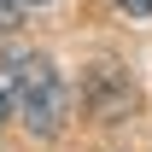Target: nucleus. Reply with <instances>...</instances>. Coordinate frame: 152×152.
<instances>
[{"label":"nucleus","instance_id":"obj_1","mask_svg":"<svg viewBox=\"0 0 152 152\" xmlns=\"http://www.w3.org/2000/svg\"><path fill=\"white\" fill-rule=\"evenodd\" d=\"M12 111L29 123V134H58L64 129V82H58L53 58L23 53L12 70Z\"/></svg>","mask_w":152,"mask_h":152},{"label":"nucleus","instance_id":"obj_3","mask_svg":"<svg viewBox=\"0 0 152 152\" xmlns=\"http://www.w3.org/2000/svg\"><path fill=\"white\" fill-rule=\"evenodd\" d=\"M12 117V58L0 53V123Z\"/></svg>","mask_w":152,"mask_h":152},{"label":"nucleus","instance_id":"obj_5","mask_svg":"<svg viewBox=\"0 0 152 152\" xmlns=\"http://www.w3.org/2000/svg\"><path fill=\"white\" fill-rule=\"evenodd\" d=\"M18 23V0H0V29H12Z\"/></svg>","mask_w":152,"mask_h":152},{"label":"nucleus","instance_id":"obj_4","mask_svg":"<svg viewBox=\"0 0 152 152\" xmlns=\"http://www.w3.org/2000/svg\"><path fill=\"white\" fill-rule=\"evenodd\" d=\"M117 6H123L129 18H152V0H117Z\"/></svg>","mask_w":152,"mask_h":152},{"label":"nucleus","instance_id":"obj_2","mask_svg":"<svg viewBox=\"0 0 152 152\" xmlns=\"http://www.w3.org/2000/svg\"><path fill=\"white\" fill-rule=\"evenodd\" d=\"M129 99H134V88H129V76L117 70V64H94L88 70V105L99 117H123Z\"/></svg>","mask_w":152,"mask_h":152}]
</instances>
